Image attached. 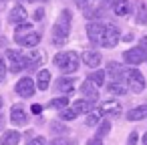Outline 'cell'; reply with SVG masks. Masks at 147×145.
Masks as SVG:
<instances>
[{
    "mask_svg": "<svg viewBox=\"0 0 147 145\" xmlns=\"http://www.w3.org/2000/svg\"><path fill=\"white\" fill-rule=\"evenodd\" d=\"M111 10H113L115 16H129L133 8H131V2H129V0H113Z\"/></svg>",
    "mask_w": 147,
    "mask_h": 145,
    "instance_id": "14",
    "label": "cell"
},
{
    "mask_svg": "<svg viewBox=\"0 0 147 145\" xmlns=\"http://www.w3.org/2000/svg\"><path fill=\"white\" fill-rule=\"evenodd\" d=\"M107 73H109V77L115 83H121L123 79H127V69L123 65H119V63H109L107 65Z\"/></svg>",
    "mask_w": 147,
    "mask_h": 145,
    "instance_id": "12",
    "label": "cell"
},
{
    "mask_svg": "<svg viewBox=\"0 0 147 145\" xmlns=\"http://www.w3.org/2000/svg\"><path fill=\"white\" fill-rule=\"evenodd\" d=\"M79 91L83 93V97H85L89 103H93V105H95V103L99 101V89H97V85H95L91 79H87V81L81 85V89H79Z\"/></svg>",
    "mask_w": 147,
    "mask_h": 145,
    "instance_id": "10",
    "label": "cell"
},
{
    "mask_svg": "<svg viewBox=\"0 0 147 145\" xmlns=\"http://www.w3.org/2000/svg\"><path fill=\"white\" fill-rule=\"evenodd\" d=\"M20 141V133L18 131H6L0 137V145H18Z\"/></svg>",
    "mask_w": 147,
    "mask_h": 145,
    "instance_id": "23",
    "label": "cell"
},
{
    "mask_svg": "<svg viewBox=\"0 0 147 145\" xmlns=\"http://www.w3.org/2000/svg\"><path fill=\"white\" fill-rule=\"evenodd\" d=\"M139 47H141V49H145V53H147V36H143V38H141V45H139Z\"/></svg>",
    "mask_w": 147,
    "mask_h": 145,
    "instance_id": "39",
    "label": "cell"
},
{
    "mask_svg": "<svg viewBox=\"0 0 147 145\" xmlns=\"http://www.w3.org/2000/svg\"><path fill=\"white\" fill-rule=\"evenodd\" d=\"M6 61H8V67L12 73H20V71H26V57L22 51L18 49H8L6 51Z\"/></svg>",
    "mask_w": 147,
    "mask_h": 145,
    "instance_id": "3",
    "label": "cell"
},
{
    "mask_svg": "<svg viewBox=\"0 0 147 145\" xmlns=\"http://www.w3.org/2000/svg\"><path fill=\"white\" fill-rule=\"evenodd\" d=\"M127 89H131L133 93H143L145 91V79L137 69H127Z\"/></svg>",
    "mask_w": 147,
    "mask_h": 145,
    "instance_id": "5",
    "label": "cell"
},
{
    "mask_svg": "<svg viewBox=\"0 0 147 145\" xmlns=\"http://www.w3.org/2000/svg\"><path fill=\"white\" fill-rule=\"evenodd\" d=\"M101 113H99V109L97 111H93V113H89L87 115V119H85V125H89V127H95V125H99V121H101Z\"/></svg>",
    "mask_w": 147,
    "mask_h": 145,
    "instance_id": "25",
    "label": "cell"
},
{
    "mask_svg": "<svg viewBox=\"0 0 147 145\" xmlns=\"http://www.w3.org/2000/svg\"><path fill=\"white\" fill-rule=\"evenodd\" d=\"M40 111H42V105H38V103H36V105H32V113H34V115H38Z\"/></svg>",
    "mask_w": 147,
    "mask_h": 145,
    "instance_id": "36",
    "label": "cell"
},
{
    "mask_svg": "<svg viewBox=\"0 0 147 145\" xmlns=\"http://www.w3.org/2000/svg\"><path fill=\"white\" fill-rule=\"evenodd\" d=\"M53 63H55V67H59L63 73H77L79 63H81V57H79L75 51H65V53L55 55Z\"/></svg>",
    "mask_w": 147,
    "mask_h": 145,
    "instance_id": "2",
    "label": "cell"
},
{
    "mask_svg": "<svg viewBox=\"0 0 147 145\" xmlns=\"http://www.w3.org/2000/svg\"><path fill=\"white\" fill-rule=\"evenodd\" d=\"M87 145H103V139L101 137H93V139L87 141Z\"/></svg>",
    "mask_w": 147,
    "mask_h": 145,
    "instance_id": "34",
    "label": "cell"
},
{
    "mask_svg": "<svg viewBox=\"0 0 147 145\" xmlns=\"http://www.w3.org/2000/svg\"><path fill=\"white\" fill-rule=\"evenodd\" d=\"M0 107H2V97H0Z\"/></svg>",
    "mask_w": 147,
    "mask_h": 145,
    "instance_id": "45",
    "label": "cell"
},
{
    "mask_svg": "<svg viewBox=\"0 0 147 145\" xmlns=\"http://www.w3.org/2000/svg\"><path fill=\"white\" fill-rule=\"evenodd\" d=\"M119 38H121L119 28L115 24H105V36H103V45L101 47L103 49H113V47H117Z\"/></svg>",
    "mask_w": 147,
    "mask_h": 145,
    "instance_id": "8",
    "label": "cell"
},
{
    "mask_svg": "<svg viewBox=\"0 0 147 145\" xmlns=\"http://www.w3.org/2000/svg\"><path fill=\"white\" fill-rule=\"evenodd\" d=\"M61 119H63V121H73V119H77L75 109H73V107H71V109H63V111H61Z\"/></svg>",
    "mask_w": 147,
    "mask_h": 145,
    "instance_id": "29",
    "label": "cell"
},
{
    "mask_svg": "<svg viewBox=\"0 0 147 145\" xmlns=\"http://www.w3.org/2000/svg\"><path fill=\"white\" fill-rule=\"evenodd\" d=\"M71 24H73V14H71V10H63V12L59 14V18H57L55 26H53V34H51L53 45L61 47V45H65V42L69 40Z\"/></svg>",
    "mask_w": 147,
    "mask_h": 145,
    "instance_id": "1",
    "label": "cell"
},
{
    "mask_svg": "<svg viewBox=\"0 0 147 145\" xmlns=\"http://www.w3.org/2000/svg\"><path fill=\"white\" fill-rule=\"evenodd\" d=\"M26 30H32V24L26 20V22H22V24H18L16 26V32H26Z\"/></svg>",
    "mask_w": 147,
    "mask_h": 145,
    "instance_id": "33",
    "label": "cell"
},
{
    "mask_svg": "<svg viewBox=\"0 0 147 145\" xmlns=\"http://www.w3.org/2000/svg\"><path fill=\"white\" fill-rule=\"evenodd\" d=\"M143 145H147V133L143 135Z\"/></svg>",
    "mask_w": 147,
    "mask_h": 145,
    "instance_id": "42",
    "label": "cell"
},
{
    "mask_svg": "<svg viewBox=\"0 0 147 145\" xmlns=\"http://www.w3.org/2000/svg\"><path fill=\"white\" fill-rule=\"evenodd\" d=\"M105 73H107V71H95V73H91V77H89V79H91L97 87H101V85L105 83Z\"/></svg>",
    "mask_w": 147,
    "mask_h": 145,
    "instance_id": "27",
    "label": "cell"
},
{
    "mask_svg": "<svg viewBox=\"0 0 147 145\" xmlns=\"http://www.w3.org/2000/svg\"><path fill=\"white\" fill-rule=\"evenodd\" d=\"M24 57H26V69H34V67H38L40 61H42V53H38V51L24 53Z\"/></svg>",
    "mask_w": 147,
    "mask_h": 145,
    "instance_id": "21",
    "label": "cell"
},
{
    "mask_svg": "<svg viewBox=\"0 0 147 145\" xmlns=\"http://www.w3.org/2000/svg\"><path fill=\"white\" fill-rule=\"evenodd\" d=\"M107 91H109L111 95H125V93H127L125 85H123V83H115V81L109 83V89H107Z\"/></svg>",
    "mask_w": 147,
    "mask_h": 145,
    "instance_id": "24",
    "label": "cell"
},
{
    "mask_svg": "<svg viewBox=\"0 0 147 145\" xmlns=\"http://www.w3.org/2000/svg\"><path fill=\"white\" fill-rule=\"evenodd\" d=\"M49 105H51L53 109H59V111H63V109H67V105H69V99H67V97H57V99H53Z\"/></svg>",
    "mask_w": 147,
    "mask_h": 145,
    "instance_id": "26",
    "label": "cell"
},
{
    "mask_svg": "<svg viewBox=\"0 0 147 145\" xmlns=\"http://www.w3.org/2000/svg\"><path fill=\"white\" fill-rule=\"evenodd\" d=\"M109 131H111V123H109V121H103V123L99 125V129H97V135H95V137H101V139H103Z\"/></svg>",
    "mask_w": 147,
    "mask_h": 145,
    "instance_id": "28",
    "label": "cell"
},
{
    "mask_svg": "<svg viewBox=\"0 0 147 145\" xmlns=\"http://www.w3.org/2000/svg\"><path fill=\"white\" fill-rule=\"evenodd\" d=\"M8 20H10V24H14V26L26 22V20H28V12H26V8H24L22 4H16V6L10 10V14H8Z\"/></svg>",
    "mask_w": 147,
    "mask_h": 145,
    "instance_id": "11",
    "label": "cell"
},
{
    "mask_svg": "<svg viewBox=\"0 0 147 145\" xmlns=\"http://www.w3.org/2000/svg\"><path fill=\"white\" fill-rule=\"evenodd\" d=\"M14 91H16V95H18V97L28 99V97H32V95H34L36 85H34V81H32L30 77H22V79H18V83L14 85Z\"/></svg>",
    "mask_w": 147,
    "mask_h": 145,
    "instance_id": "7",
    "label": "cell"
},
{
    "mask_svg": "<svg viewBox=\"0 0 147 145\" xmlns=\"http://www.w3.org/2000/svg\"><path fill=\"white\" fill-rule=\"evenodd\" d=\"M87 36H89V40L93 45L101 47L103 45V36H105V24L99 22V20H91L87 24Z\"/></svg>",
    "mask_w": 147,
    "mask_h": 145,
    "instance_id": "4",
    "label": "cell"
},
{
    "mask_svg": "<svg viewBox=\"0 0 147 145\" xmlns=\"http://www.w3.org/2000/svg\"><path fill=\"white\" fill-rule=\"evenodd\" d=\"M123 59H125V63H127V65L137 67V65H141L143 61H147V53H145V49H141V47H133V49L125 51Z\"/></svg>",
    "mask_w": 147,
    "mask_h": 145,
    "instance_id": "9",
    "label": "cell"
},
{
    "mask_svg": "<svg viewBox=\"0 0 147 145\" xmlns=\"http://www.w3.org/2000/svg\"><path fill=\"white\" fill-rule=\"evenodd\" d=\"M14 40H16V45H18V47H28V49H32V47H36V45L40 42V34H38V32H34V30L14 32Z\"/></svg>",
    "mask_w": 147,
    "mask_h": 145,
    "instance_id": "6",
    "label": "cell"
},
{
    "mask_svg": "<svg viewBox=\"0 0 147 145\" xmlns=\"http://www.w3.org/2000/svg\"><path fill=\"white\" fill-rule=\"evenodd\" d=\"M51 81H53V77H51V71H47V69H40V71H38V75H36V89H40V91H49V87H51Z\"/></svg>",
    "mask_w": 147,
    "mask_h": 145,
    "instance_id": "17",
    "label": "cell"
},
{
    "mask_svg": "<svg viewBox=\"0 0 147 145\" xmlns=\"http://www.w3.org/2000/svg\"><path fill=\"white\" fill-rule=\"evenodd\" d=\"M127 119H129V121H143V119H147V105L133 107V109L127 113Z\"/></svg>",
    "mask_w": 147,
    "mask_h": 145,
    "instance_id": "20",
    "label": "cell"
},
{
    "mask_svg": "<svg viewBox=\"0 0 147 145\" xmlns=\"http://www.w3.org/2000/svg\"><path fill=\"white\" fill-rule=\"evenodd\" d=\"M10 121H12L14 125H18V127H22V125L28 123V117H26V111H24L22 105H14V107L10 109Z\"/></svg>",
    "mask_w": 147,
    "mask_h": 145,
    "instance_id": "13",
    "label": "cell"
},
{
    "mask_svg": "<svg viewBox=\"0 0 147 145\" xmlns=\"http://www.w3.org/2000/svg\"><path fill=\"white\" fill-rule=\"evenodd\" d=\"M24 2H47V0H24Z\"/></svg>",
    "mask_w": 147,
    "mask_h": 145,
    "instance_id": "41",
    "label": "cell"
},
{
    "mask_svg": "<svg viewBox=\"0 0 147 145\" xmlns=\"http://www.w3.org/2000/svg\"><path fill=\"white\" fill-rule=\"evenodd\" d=\"M73 109H75V113H77V115H81V113L89 115V113L93 111V103H89L87 99H79V101H75V103H73Z\"/></svg>",
    "mask_w": 147,
    "mask_h": 145,
    "instance_id": "22",
    "label": "cell"
},
{
    "mask_svg": "<svg viewBox=\"0 0 147 145\" xmlns=\"http://www.w3.org/2000/svg\"><path fill=\"white\" fill-rule=\"evenodd\" d=\"M28 145H51L45 137H32L30 141H28Z\"/></svg>",
    "mask_w": 147,
    "mask_h": 145,
    "instance_id": "32",
    "label": "cell"
},
{
    "mask_svg": "<svg viewBox=\"0 0 147 145\" xmlns=\"http://www.w3.org/2000/svg\"><path fill=\"white\" fill-rule=\"evenodd\" d=\"M51 145H77L75 139H67V137H57L51 141Z\"/></svg>",
    "mask_w": 147,
    "mask_h": 145,
    "instance_id": "31",
    "label": "cell"
},
{
    "mask_svg": "<svg viewBox=\"0 0 147 145\" xmlns=\"http://www.w3.org/2000/svg\"><path fill=\"white\" fill-rule=\"evenodd\" d=\"M57 91L63 93V95L73 93V91H75V81H73L71 77H61V79L57 81Z\"/></svg>",
    "mask_w": 147,
    "mask_h": 145,
    "instance_id": "18",
    "label": "cell"
},
{
    "mask_svg": "<svg viewBox=\"0 0 147 145\" xmlns=\"http://www.w3.org/2000/svg\"><path fill=\"white\" fill-rule=\"evenodd\" d=\"M107 4H113V0H101V6H103V8H105Z\"/></svg>",
    "mask_w": 147,
    "mask_h": 145,
    "instance_id": "40",
    "label": "cell"
},
{
    "mask_svg": "<svg viewBox=\"0 0 147 145\" xmlns=\"http://www.w3.org/2000/svg\"><path fill=\"white\" fill-rule=\"evenodd\" d=\"M2 6H4V2H0V10H2Z\"/></svg>",
    "mask_w": 147,
    "mask_h": 145,
    "instance_id": "44",
    "label": "cell"
},
{
    "mask_svg": "<svg viewBox=\"0 0 147 145\" xmlns=\"http://www.w3.org/2000/svg\"><path fill=\"white\" fill-rule=\"evenodd\" d=\"M137 143V133H131L129 135V145H135Z\"/></svg>",
    "mask_w": 147,
    "mask_h": 145,
    "instance_id": "37",
    "label": "cell"
},
{
    "mask_svg": "<svg viewBox=\"0 0 147 145\" xmlns=\"http://www.w3.org/2000/svg\"><path fill=\"white\" fill-rule=\"evenodd\" d=\"M75 4H77L79 8H83L85 12H89V10L93 8V4H95V0H75Z\"/></svg>",
    "mask_w": 147,
    "mask_h": 145,
    "instance_id": "30",
    "label": "cell"
},
{
    "mask_svg": "<svg viewBox=\"0 0 147 145\" xmlns=\"http://www.w3.org/2000/svg\"><path fill=\"white\" fill-rule=\"evenodd\" d=\"M99 113L103 117H117V115H121V105L117 101H105L99 107Z\"/></svg>",
    "mask_w": 147,
    "mask_h": 145,
    "instance_id": "15",
    "label": "cell"
},
{
    "mask_svg": "<svg viewBox=\"0 0 147 145\" xmlns=\"http://www.w3.org/2000/svg\"><path fill=\"white\" fill-rule=\"evenodd\" d=\"M4 75H6V65H4V61L0 59V81L4 79Z\"/></svg>",
    "mask_w": 147,
    "mask_h": 145,
    "instance_id": "35",
    "label": "cell"
},
{
    "mask_svg": "<svg viewBox=\"0 0 147 145\" xmlns=\"http://www.w3.org/2000/svg\"><path fill=\"white\" fill-rule=\"evenodd\" d=\"M135 20L137 24H147V2H143V0L135 4Z\"/></svg>",
    "mask_w": 147,
    "mask_h": 145,
    "instance_id": "19",
    "label": "cell"
},
{
    "mask_svg": "<svg viewBox=\"0 0 147 145\" xmlns=\"http://www.w3.org/2000/svg\"><path fill=\"white\" fill-rule=\"evenodd\" d=\"M81 59H83V63H85L87 67H91V69H97V67L101 65V53H97V51H85V53L81 55Z\"/></svg>",
    "mask_w": 147,
    "mask_h": 145,
    "instance_id": "16",
    "label": "cell"
},
{
    "mask_svg": "<svg viewBox=\"0 0 147 145\" xmlns=\"http://www.w3.org/2000/svg\"><path fill=\"white\" fill-rule=\"evenodd\" d=\"M2 123H4V121H2V115H0V127H2Z\"/></svg>",
    "mask_w": 147,
    "mask_h": 145,
    "instance_id": "43",
    "label": "cell"
},
{
    "mask_svg": "<svg viewBox=\"0 0 147 145\" xmlns=\"http://www.w3.org/2000/svg\"><path fill=\"white\" fill-rule=\"evenodd\" d=\"M42 14H45V12H42V8H38V10L34 12V18H36V20H40V18H42Z\"/></svg>",
    "mask_w": 147,
    "mask_h": 145,
    "instance_id": "38",
    "label": "cell"
}]
</instances>
